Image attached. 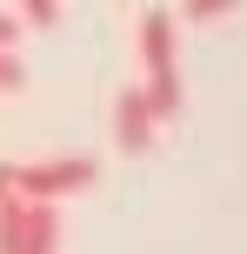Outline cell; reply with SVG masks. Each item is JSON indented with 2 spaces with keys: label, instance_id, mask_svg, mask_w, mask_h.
<instances>
[{
  "label": "cell",
  "instance_id": "5",
  "mask_svg": "<svg viewBox=\"0 0 247 254\" xmlns=\"http://www.w3.org/2000/svg\"><path fill=\"white\" fill-rule=\"evenodd\" d=\"M227 13H234V0H194L187 20H227Z\"/></svg>",
  "mask_w": 247,
  "mask_h": 254
},
{
  "label": "cell",
  "instance_id": "8",
  "mask_svg": "<svg viewBox=\"0 0 247 254\" xmlns=\"http://www.w3.org/2000/svg\"><path fill=\"white\" fill-rule=\"evenodd\" d=\"M13 40H20V20H13V13H0V54H13Z\"/></svg>",
  "mask_w": 247,
  "mask_h": 254
},
{
  "label": "cell",
  "instance_id": "9",
  "mask_svg": "<svg viewBox=\"0 0 247 254\" xmlns=\"http://www.w3.org/2000/svg\"><path fill=\"white\" fill-rule=\"evenodd\" d=\"M0 201H13V167H0Z\"/></svg>",
  "mask_w": 247,
  "mask_h": 254
},
{
  "label": "cell",
  "instance_id": "1",
  "mask_svg": "<svg viewBox=\"0 0 247 254\" xmlns=\"http://www.w3.org/2000/svg\"><path fill=\"white\" fill-rule=\"evenodd\" d=\"M134 40H141V67H147L141 94L154 101V114H160V121H174V114H181V61H174V40H181V27H174V13H167V7H147Z\"/></svg>",
  "mask_w": 247,
  "mask_h": 254
},
{
  "label": "cell",
  "instance_id": "7",
  "mask_svg": "<svg viewBox=\"0 0 247 254\" xmlns=\"http://www.w3.org/2000/svg\"><path fill=\"white\" fill-rule=\"evenodd\" d=\"M53 13H60V7H53V0H27V20H34V27H47Z\"/></svg>",
  "mask_w": 247,
  "mask_h": 254
},
{
  "label": "cell",
  "instance_id": "4",
  "mask_svg": "<svg viewBox=\"0 0 247 254\" xmlns=\"http://www.w3.org/2000/svg\"><path fill=\"white\" fill-rule=\"evenodd\" d=\"M154 127H160V114H154V101L141 94V80L120 87V101H114V147L120 154H147V147H154Z\"/></svg>",
  "mask_w": 247,
  "mask_h": 254
},
{
  "label": "cell",
  "instance_id": "3",
  "mask_svg": "<svg viewBox=\"0 0 247 254\" xmlns=\"http://www.w3.org/2000/svg\"><path fill=\"white\" fill-rule=\"evenodd\" d=\"M60 248V207L40 201H0V254H53Z\"/></svg>",
  "mask_w": 247,
  "mask_h": 254
},
{
  "label": "cell",
  "instance_id": "6",
  "mask_svg": "<svg viewBox=\"0 0 247 254\" xmlns=\"http://www.w3.org/2000/svg\"><path fill=\"white\" fill-rule=\"evenodd\" d=\"M20 80H27V74H20V61H13V54H0V94H13Z\"/></svg>",
  "mask_w": 247,
  "mask_h": 254
},
{
  "label": "cell",
  "instance_id": "2",
  "mask_svg": "<svg viewBox=\"0 0 247 254\" xmlns=\"http://www.w3.org/2000/svg\"><path fill=\"white\" fill-rule=\"evenodd\" d=\"M94 181H100V167H94L87 154H53V161H27V167H13V194H20V201H40V207L67 201V194L94 188Z\"/></svg>",
  "mask_w": 247,
  "mask_h": 254
}]
</instances>
